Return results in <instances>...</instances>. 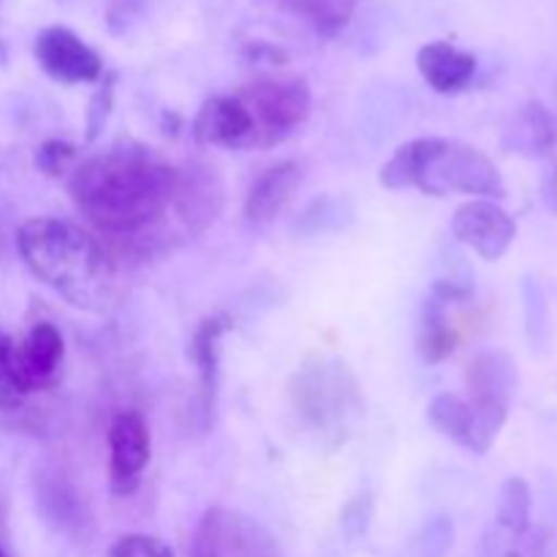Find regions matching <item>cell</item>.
Returning <instances> with one entry per match:
<instances>
[{
    "label": "cell",
    "mask_w": 557,
    "mask_h": 557,
    "mask_svg": "<svg viewBox=\"0 0 557 557\" xmlns=\"http://www.w3.org/2000/svg\"><path fill=\"white\" fill-rule=\"evenodd\" d=\"M281 3L324 36L343 30L357 11V0H281Z\"/></svg>",
    "instance_id": "cell-22"
},
{
    "label": "cell",
    "mask_w": 557,
    "mask_h": 557,
    "mask_svg": "<svg viewBox=\"0 0 557 557\" xmlns=\"http://www.w3.org/2000/svg\"><path fill=\"white\" fill-rule=\"evenodd\" d=\"M428 419L444 438L473 451V444H476V408L471 406V400H462L460 395H451V392H441L428 406Z\"/></svg>",
    "instance_id": "cell-20"
},
{
    "label": "cell",
    "mask_w": 557,
    "mask_h": 557,
    "mask_svg": "<svg viewBox=\"0 0 557 557\" xmlns=\"http://www.w3.org/2000/svg\"><path fill=\"white\" fill-rule=\"evenodd\" d=\"M517 384H520L517 362L511 359V354L500 351V348H484L466 368L468 395L476 406L509 408Z\"/></svg>",
    "instance_id": "cell-15"
},
{
    "label": "cell",
    "mask_w": 557,
    "mask_h": 557,
    "mask_svg": "<svg viewBox=\"0 0 557 557\" xmlns=\"http://www.w3.org/2000/svg\"><path fill=\"white\" fill-rule=\"evenodd\" d=\"M27 270L87 313H112L123 299L117 267L92 234L58 218H30L16 232Z\"/></svg>",
    "instance_id": "cell-2"
},
{
    "label": "cell",
    "mask_w": 557,
    "mask_h": 557,
    "mask_svg": "<svg viewBox=\"0 0 557 557\" xmlns=\"http://www.w3.org/2000/svg\"><path fill=\"white\" fill-rule=\"evenodd\" d=\"M107 557H174V553L161 539L145 536V533H131V536L117 539Z\"/></svg>",
    "instance_id": "cell-28"
},
{
    "label": "cell",
    "mask_w": 557,
    "mask_h": 557,
    "mask_svg": "<svg viewBox=\"0 0 557 557\" xmlns=\"http://www.w3.org/2000/svg\"><path fill=\"white\" fill-rule=\"evenodd\" d=\"M36 500L47 522L69 533L76 542H85L92 531V515L85 495L60 473H41L36 479Z\"/></svg>",
    "instance_id": "cell-14"
},
{
    "label": "cell",
    "mask_w": 557,
    "mask_h": 557,
    "mask_svg": "<svg viewBox=\"0 0 557 557\" xmlns=\"http://www.w3.org/2000/svg\"><path fill=\"white\" fill-rule=\"evenodd\" d=\"M455 544V522L449 517H433L428 525L419 531L413 557H449Z\"/></svg>",
    "instance_id": "cell-24"
},
{
    "label": "cell",
    "mask_w": 557,
    "mask_h": 557,
    "mask_svg": "<svg viewBox=\"0 0 557 557\" xmlns=\"http://www.w3.org/2000/svg\"><path fill=\"white\" fill-rule=\"evenodd\" d=\"M417 65L422 79L435 92H444V96H455V92L466 90L479 69L476 58L471 52L457 49L449 41L424 44L417 54Z\"/></svg>",
    "instance_id": "cell-19"
},
{
    "label": "cell",
    "mask_w": 557,
    "mask_h": 557,
    "mask_svg": "<svg viewBox=\"0 0 557 557\" xmlns=\"http://www.w3.org/2000/svg\"><path fill=\"white\" fill-rule=\"evenodd\" d=\"M25 400L14 370V343L0 332V411H16Z\"/></svg>",
    "instance_id": "cell-25"
},
{
    "label": "cell",
    "mask_w": 557,
    "mask_h": 557,
    "mask_svg": "<svg viewBox=\"0 0 557 557\" xmlns=\"http://www.w3.org/2000/svg\"><path fill=\"white\" fill-rule=\"evenodd\" d=\"M451 234L457 243L476 250L482 259L498 261L509 253L511 243L517 237V223L498 201L493 199H471L457 207L451 215Z\"/></svg>",
    "instance_id": "cell-10"
},
{
    "label": "cell",
    "mask_w": 557,
    "mask_h": 557,
    "mask_svg": "<svg viewBox=\"0 0 557 557\" xmlns=\"http://www.w3.org/2000/svg\"><path fill=\"white\" fill-rule=\"evenodd\" d=\"M76 210L112 239H139L172 210L174 169L141 145L85 158L69 174Z\"/></svg>",
    "instance_id": "cell-1"
},
{
    "label": "cell",
    "mask_w": 557,
    "mask_h": 557,
    "mask_svg": "<svg viewBox=\"0 0 557 557\" xmlns=\"http://www.w3.org/2000/svg\"><path fill=\"white\" fill-rule=\"evenodd\" d=\"M3 528H5V500L3 495H0V533H3Z\"/></svg>",
    "instance_id": "cell-33"
},
{
    "label": "cell",
    "mask_w": 557,
    "mask_h": 557,
    "mask_svg": "<svg viewBox=\"0 0 557 557\" xmlns=\"http://www.w3.org/2000/svg\"><path fill=\"white\" fill-rule=\"evenodd\" d=\"M302 185V166L297 161L272 163L259 174L245 196V215L250 223H270L286 212Z\"/></svg>",
    "instance_id": "cell-16"
},
{
    "label": "cell",
    "mask_w": 557,
    "mask_h": 557,
    "mask_svg": "<svg viewBox=\"0 0 557 557\" xmlns=\"http://www.w3.org/2000/svg\"><path fill=\"white\" fill-rule=\"evenodd\" d=\"M370 517H373V500H370L368 495H359V498H354L341 515V525H343V531H346V536L348 539L364 536L370 528Z\"/></svg>",
    "instance_id": "cell-30"
},
{
    "label": "cell",
    "mask_w": 557,
    "mask_h": 557,
    "mask_svg": "<svg viewBox=\"0 0 557 557\" xmlns=\"http://www.w3.org/2000/svg\"><path fill=\"white\" fill-rule=\"evenodd\" d=\"M65 341L60 330L49 321H36L22 343L14 346V370L25 395L52 389L60 381Z\"/></svg>",
    "instance_id": "cell-11"
},
{
    "label": "cell",
    "mask_w": 557,
    "mask_h": 557,
    "mask_svg": "<svg viewBox=\"0 0 557 557\" xmlns=\"http://www.w3.org/2000/svg\"><path fill=\"white\" fill-rule=\"evenodd\" d=\"M381 185L389 190L419 188L428 196L466 194L493 201L506 196L498 166L482 150L435 136H422L397 147L381 169Z\"/></svg>",
    "instance_id": "cell-3"
},
{
    "label": "cell",
    "mask_w": 557,
    "mask_h": 557,
    "mask_svg": "<svg viewBox=\"0 0 557 557\" xmlns=\"http://www.w3.org/2000/svg\"><path fill=\"white\" fill-rule=\"evenodd\" d=\"M226 205V188L218 166L207 161H188L174 169L172 210L190 234H201L215 223Z\"/></svg>",
    "instance_id": "cell-8"
},
{
    "label": "cell",
    "mask_w": 557,
    "mask_h": 557,
    "mask_svg": "<svg viewBox=\"0 0 557 557\" xmlns=\"http://www.w3.org/2000/svg\"><path fill=\"white\" fill-rule=\"evenodd\" d=\"M232 330V319L223 313L199 321L190 337V359L199 370V408L205 424L212 422L218 400V364H221V337Z\"/></svg>",
    "instance_id": "cell-17"
},
{
    "label": "cell",
    "mask_w": 557,
    "mask_h": 557,
    "mask_svg": "<svg viewBox=\"0 0 557 557\" xmlns=\"http://www.w3.org/2000/svg\"><path fill=\"white\" fill-rule=\"evenodd\" d=\"M555 536L547 528H528L520 536H506L500 557H553Z\"/></svg>",
    "instance_id": "cell-26"
},
{
    "label": "cell",
    "mask_w": 557,
    "mask_h": 557,
    "mask_svg": "<svg viewBox=\"0 0 557 557\" xmlns=\"http://www.w3.org/2000/svg\"><path fill=\"white\" fill-rule=\"evenodd\" d=\"M145 0H107V22L114 33L128 30L131 22L141 14Z\"/></svg>",
    "instance_id": "cell-31"
},
{
    "label": "cell",
    "mask_w": 557,
    "mask_h": 557,
    "mask_svg": "<svg viewBox=\"0 0 557 557\" xmlns=\"http://www.w3.org/2000/svg\"><path fill=\"white\" fill-rule=\"evenodd\" d=\"M0 557H9V555H5V553H3V549H0Z\"/></svg>",
    "instance_id": "cell-34"
},
{
    "label": "cell",
    "mask_w": 557,
    "mask_h": 557,
    "mask_svg": "<svg viewBox=\"0 0 557 557\" xmlns=\"http://www.w3.org/2000/svg\"><path fill=\"white\" fill-rule=\"evenodd\" d=\"M522 299H525V330L533 343V351H544L549 343L553 319H549L547 294H544L542 283L536 277H525V283H522Z\"/></svg>",
    "instance_id": "cell-23"
},
{
    "label": "cell",
    "mask_w": 557,
    "mask_h": 557,
    "mask_svg": "<svg viewBox=\"0 0 557 557\" xmlns=\"http://www.w3.org/2000/svg\"><path fill=\"white\" fill-rule=\"evenodd\" d=\"M292 403L305 424L330 446L343 444L364 411L359 381L337 359H310L294 373Z\"/></svg>",
    "instance_id": "cell-4"
},
{
    "label": "cell",
    "mask_w": 557,
    "mask_h": 557,
    "mask_svg": "<svg viewBox=\"0 0 557 557\" xmlns=\"http://www.w3.org/2000/svg\"><path fill=\"white\" fill-rule=\"evenodd\" d=\"M504 150L525 158H542L557 145V120L542 101H528L504 123Z\"/></svg>",
    "instance_id": "cell-18"
},
{
    "label": "cell",
    "mask_w": 557,
    "mask_h": 557,
    "mask_svg": "<svg viewBox=\"0 0 557 557\" xmlns=\"http://www.w3.org/2000/svg\"><path fill=\"white\" fill-rule=\"evenodd\" d=\"M114 82H117V76L109 74L107 79L101 82V87L96 90V96H92L90 109H87V141H96V136L101 134V128L107 125L109 114H112Z\"/></svg>",
    "instance_id": "cell-29"
},
{
    "label": "cell",
    "mask_w": 557,
    "mask_h": 557,
    "mask_svg": "<svg viewBox=\"0 0 557 557\" xmlns=\"http://www.w3.org/2000/svg\"><path fill=\"white\" fill-rule=\"evenodd\" d=\"M190 557H281L272 533L250 515L212 506L199 520Z\"/></svg>",
    "instance_id": "cell-6"
},
{
    "label": "cell",
    "mask_w": 557,
    "mask_h": 557,
    "mask_svg": "<svg viewBox=\"0 0 557 557\" xmlns=\"http://www.w3.org/2000/svg\"><path fill=\"white\" fill-rule=\"evenodd\" d=\"M76 156H79V150H76L71 141L49 139L38 147L36 166L38 172H44L47 177H65V174H71V166H74Z\"/></svg>",
    "instance_id": "cell-27"
},
{
    "label": "cell",
    "mask_w": 557,
    "mask_h": 557,
    "mask_svg": "<svg viewBox=\"0 0 557 557\" xmlns=\"http://www.w3.org/2000/svg\"><path fill=\"white\" fill-rule=\"evenodd\" d=\"M109 446V487L114 495L125 498L139 487V479L150 462V428L147 419L134 408L114 413L107 430Z\"/></svg>",
    "instance_id": "cell-7"
},
{
    "label": "cell",
    "mask_w": 557,
    "mask_h": 557,
    "mask_svg": "<svg viewBox=\"0 0 557 557\" xmlns=\"http://www.w3.org/2000/svg\"><path fill=\"white\" fill-rule=\"evenodd\" d=\"M33 54L44 74L63 85H85V82H98L103 76L101 54L69 27L54 25L38 33Z\"/></svg>",
    "instance_id": "cell-9"
},
{
    "label": "cell",
    "mask_w": 557,
    "mask_h": 557,
    "mask_svg": "<svg viewBox=\"0 0 557 557\" xmlns=\"http://www.w3.org/2000/svg\"><path fill=\"white\" fill-rule=\"evenodd\" d=\"M237 98L253 120V147L281 145L310 117L313 96L299 76H259L239 87Z\"/></svg>",
    "instance_id": "cell-5"
},
{
    "label": "cell",
    "mask_w": 557,
    "mask_h": 557,
    "mask_svg": "<svg viewBox=\"0 0 557 557\" xmlns=\"http://www.w3.org/2000/svg\"><path fill=\"white\" fill-rule=\"evenodd\" d=\"M542 199H544V205H547V210L557 215V161H555V166L549 169L547 177H544Z\"/></svg>",
    "instance_id": "cell-32"
},
{
    "label": "cell",
    "mask_w": 557,
    "mask_h": 557,
    "mask_svg": "<svg viewBox=\"0 0 557 557\" xmlns=\"http://www.w3.org/2000/svg\"><path fill=\"white\" fill-rule=\"evenodd\" d=\"M468 297L471 294L466 288L449 281H435L430 288L417 332V348L428 364L446 362L460 346V332L449 319V305L466 302Z\"/></svg>",
    "instance_id": "cell-12"
},
{
    "label": "cell",
    "mask_w": 557,
    "mask_h": 557,
    "mask_svg": "<svg viewBox=\"0 0 557 557\" xmlns=\"http://www.w3.org/2000/svg\"><path fill=\"white\" fill-rule=\"evenodd\" d=\"M531 509L533 495L531 487L522 476L506 479L504 487L498 493V504H495V522L504 536H520L531 528Z\"/></svg>",
    "instance_id": "cell-21"
},
{
    "label": "cell",
    "mask_w": 557,
    "mask_h": 557,
    "mask_svg": "<svg viewBox=\"0 0 557 557\" xmlns=\"http://www.w3.org/2000/svg\"><path fill=\"white\" fill-rule=\"evenodd\" d=\"M194 139L210 147H232V150H253V120L245 103L234 96H212L196 114Z\"/></svg>",
    "instance_id": "cell-13"
}]
</instances>
